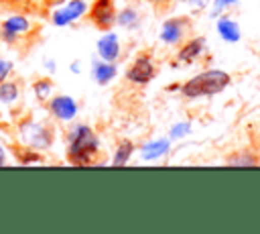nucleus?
Listing matches in <instances>:
<instances>
[{
	"mask_svg": "<svg viewBox=\"0 0 260 234\" xmlns=\"http://www.w3.org/2000/svg\"><path fill=\"white\" fill-rule=\"evenodd\" d=\"M232 83V77L228 71L223 69H205L197 75H193L191 79H187L181 85V94L185 98H205V96H215L219 92H223L228 85Z\"/></svg>",
	"mask_w": 260,
	"mask_h": 234,
	"instance_id": "1",
	"label": "nucleus"
},
{
	"mask_svg": "<svg viewBox=\"0 0 260 234\" xmlns=\"http://www.w3.org/2000/svg\"><path fill=\"white\" fill-rule=\"evenodd\" d=\"M67 142H69V151H67L69 153V161L75 163V165H89L91 159H93V155L100 149L98 136L85 124H77L69 132Z\"/></svg>",
	"mask_w": 260,
	"mask_h": 234,
	"instance_id": "2",
	"label": "nucleus"
},
{
	"mask_svg": "<svg viewBox=\"0 0 260 234\" xmlns=\"http://www.w3.org/2000/svg\"><path fill=\"white\" fill-rule=\"evenodd\" d=\"M18 136L20 142L26 144L28 149H47L51 147V130L35 120H24L18 126Z\"/></svg>",
	"mask_w": 260,
	"mask_h": 234,
	"instance_id": "3",
	"label": "nucleus"
},
{
	"mask_svg": "<svg viewBox=\"0 0 260 234\" xmlns=\"http://www.w3.org/2000/svg\"><path fill=\"white\" fill-rule=\"evenodd\" d=\"M154 73H156V69H154L152 59H150V57H146V55H142V57H138V59L130 65V69H128L126 77H128L132 83L144 85V83H148V81L154 77Z\"/></svg>",
	"mask_w": 260,
	"mask_h": 234,
	"instance_id": "4",
	"label": "nucleus"
},
{
	"mask_svg": "<svg viewBox=\"0 0 260 234\" xmlns=\"http://www.w3.org/2000/svg\"><path fill=\"white\" fill-rule=\"evenodd\" d=\"M87 12V4L83 0H71L67 2L63 8L55 10L53 14V22L57 26H65V24H71L73 20H77L79 16H83Z\"/></svg>",
	"mask_w": 260,
	"mask_h": 234,
	"instance_id": "5",
	"label": "nucleus"
},
{
	"mask_svg": "<svg viewBox=\"0 0 260 234\" xmlns=\"http://www.w3.org/2000/svg\"><path fill=\"white\" fill-rule=\"evenodd\" d=\"M91 18L95 22V26L100 28H110L116 20V10H114V2L112 0H95L93 8H91Z\"/></svg>",
	"mask_w": 260,
	"mask_h": 234,
	"instance_id": "6",
	"label": "nucleus"
},
{
	"mask_svg": "<svg viewBox=\"0 0 260 234\" xmlns=\"http://www.w3.org/2000/svg\"><path fill=\"white\" fill-rule=\"evenodd\" d=\"M49 108H51L53 116L63 120V122L77 116V104H75V100L71 96H55L49 102Z\"/></svg>",
	"mask_w": 260,
	"mask_h": 234,
	"instance_id": "7",
	"label": "nucleus"
},
{
	"mask_svg": "<svg viewBox=\"0 0 260 234\" xmlns=\"http://www.w3.org/2000/svg\"><path fill=\"white\" fill-rule=\"evenodd\" d=\"M185 24H187L185 18H169L160 26V41L167 43V45L179 43L183 39V35H185Z\"/></svg>",
	"mask_w": 260,
	"mask_h": 234,
	"instance_id": "8",
	"label": "nucleus"
},
{
	"mask_svg": "<svg viewBox=\"0 0 260 234\" xmlns=\"http://www.w3.org/2000/svg\"><path fill=\"white\" fill-rule=\"evenodd\" d=\"M95 47H98L100 59H104V61H116L120 55V43L114 33H106L104 37H100Z\"/></svg>",
	"mask_w": 260,
	"mask_h": 234,
	"instance_id": "9",
	"label": "nucleus"
},
{
	"mask_svg": "<svg viewBox=\"0 0 260 234\" xmlns=\"http://www.w3.org/2000/svg\"><path fill=\"white\" fill-rule=\"evenodd\" d=\"M215 31L217 35L225 41V43H238L242 39V31H240V24L230 18V16H219L217 22H215Z\"/></svg>",
	"mask_w": 260,
	"mask_h": 234,
	"instance_id": "10",
	"label": "nucleus"
},
{
	"mask_svg": "<svg viewBox=\"0 0 260 234\" xmlns=\"http://www.w3.org/2000/svg\"><path fill=\"white\" fill-rule=\"evenodd\" d=\"M203 51H205V39H203V37H195V39L187 41V43L179 49L177 59H179L181 63H193L199 55H203Z\"/></svg>",
	"mask_w": 260,
	"mask_h": 234,
	"instance_id": "11",
	"label": "nucleus"
},
{
	"mask_svg": "<svg viewBox=\"0 0 260 234\" xmlns=\"http://www.w3.org/2000/svg\"><path fill=\"white\" fill-rule=\"evenodd\" d=\"M171 151V138H158V140H150L146 144H142L140 149V157L142 161H154L165 157Z\"/></svg>",
	"mask_w": 260,
	"mask_h": 234,
	"instance_id": "12",
	"label": "nucleus"
},
{
	"mask_svg": "<svg viewBox=\"0 0 260 234\" xmlns=\"http://www.w3.org/2000/svg\"><path fill=\"white\" fill-rule=\"evenodd\" d=\"M28 28H30V22H28L24 16H10V18L4 20V24H2V35H4V39H6L8 43H12L18 35L26 33Z\"/></svg>",
	"mask_w": 260,
	"mask_h": 234,
	"instance_id": "13",
	"label": "nucleus"
},
{
	"mask_svg": "<svg viewBox=\"0 0 260 234\" xmlns=\"http://www.w3.org/2000/svg\"><path fill=\"white\" fill-rule=\"evenodd\" d=\"M91 77L98 83H108L110 79L116 77V65L114 61H104V59H93L91 61Z\"/></svg>",
	"mask_w": 260,
	"mask_h": 234,
	"instance_id": "14",
	"label": "nucleus"
},
{
	"mask_svg": "<svg viewBox=\"0 0 260 234\" xmlns=\"http://www.w3.org/2000/svg\"><path fill=\"white\" fill-rule=\"evenodd\" d=\"M132 151H134V144L130 142V140H124V142H120V147L116 149V153H114V165L116 167H122V165H126L128 163V159H130V155H132Z\"/></svg>",
	"mask_w": 260,
	"mask_h": 234,
	"instance_id": "15",
	"label": "nucleus"
},
{
	"mask_svg": "<svg viewBox=\"0 0 260 234\" xmlns=\"http://www.w3.org/2000/svg\"><path fill=\"white\" fill-rule=\"evenodd\" d=\"M228 165H232V167H254V165H260V161L252 153H236L228 159Z\"/></svg>",
	"mask_w": 260,
	"mask_h": 234,
	"instance_id": "16",
	"label": "nucleus"
},
{
	"mask_svg": "<svg viewBox=\"0 0 260 234\" xmlns=\"http://www.w3.org/2000/svg\"><path fill=\"white\" fill-rule=\"evenodd\" d=\"M32 92H35L37 100H41V102L49 100V96H51V92H53L51 79H37V81L32 83Z\"/></svg>",
	"mask_w": 260,
	"mask_h": 234,
	"instance_id": "17",
	"label": "nucleus"
},
{
	"mask_svg": "<svg viewBox=\"0 0 260 234\" xmlns=\"http://www.w3.org/2000/svg\"><path fill=\"white\" fill-rule=\"evenodd\" d=\"M18 98V85L10 81H0V102L10 104Z\"/></svg>",
	"mask_w": 260,
	"mask_h": 234,
	"instance_id": "18",
	"label": "nucleus"
},
{
	"mask_svg": "<svg viewBox=\"0 0 260 234\" xmlns=\"http://www.w3.org/2000/svg\"><path fill=\"white\" fill-rule=\"evenodd\" d=\"M116 20H118V24H122V26H136V24H138V12H136L134 8H124V10H120V14L116 16Z\"/></svg>",
	"mask_w": 260,
	"mask_h": 234,
	"instance_id": "19",
	"label": "nucleus"
},
{
	"mask_svg": "<svg viewBox=\"0 0 260 234\" xmlns=\"http://www.w3.org/2000/svg\"><path fill=\"white\" fill-rule=\"evenodd\" d=\"M191 132V122H187V120H181V122H177L171 130H169V138L171 140H177V138H183V136H187Z\"/></svg>",
	"mask_w": 260,
	"mask_h": 234,
	"instance_id": "20",
	"label": "nucleus"
},
{
	"mask_svg": "<svg viewBox=\"0 0 260 234\" xmlns=\"http://www.w3.org/2000/svg\"><path fill=\"white\" fill-rule=\"evenodd\" d=\"M238 2H242V0H213V4H211V16H219L223 10H228L230 6H236Z\"/></svg>",
	"mask_w": 260,
	"mask_h": 234,
	"instance_id": "21",
	"label": "nucleus"
},
{
	"mask_svg": "<svg viewBox=\"0 0 260 234\" xmlns=\"http://www.w3.org/2000/svg\"><path fill=\"white\" fill-rule=\"evenodd\" d=\"M10 71H12V63L8 59H0V81H6Z\"/></svg>",
	"mask_w": 260,
	"mask_h": 234,
	"instance_id": "22",
	"label": "nucleus"
},
{
	"mask_svg": "<svg viewBox=\"0 0 260 234\" xmlns=\"http://www.w3.org/2000/svg\"><path fill=\"white\" fill-rule=\"evenodd\" d=\"M191 8H195V10H203V8H207L209 6V0H185Z\"/></svg>",
	"mask_w": 260,
	"mask_h": 234,
	"instance_id": "23",
	"label": "nucleus"
},
{
	"mask_svg": "<svg viewBox=\"0 0 260 234\" xmlns=\"http://www.w3.org/2000/svg\"><path fill=\"white\" fill-rule=\"evenodd\" d=\"M69 69H71L73 73H79V71H81V61H73V63L69 65Z\"/></svg>",
	"mask_w": 260,
	"mask_h": 234,
	"instance_id": "24",
	"label": "nucleus"
},
{
	"mask_svg": "<svg viewBox=\"0 0 260 234\" xmlns=\"http://www.w3.org/2000/svg\"><path fill=\"white\" fill-rule=\"evenodd\" d=\"M45 67H47L49 71H55V67H57V63H55L53 59H47V61H45Z\"/></svg>",
	"mask_w": 260,
	"mask_h": 234,
	"instance_id": "25",
	"label": "nucleus"
},
{
	"mask_svg": "<svg viewBox=\"0 0 260 234\" xmlns=\"http://www.w3.org/2000/svg\"><path fill=\"white\" fill-rule=\"evenodd\" d=\"M0 165H4V149L0 147Z\"/></svg>",
	"mask_w": 260,
	"mask_h": 234,
	"instance_id": "26",
	"label": "nucleus"
},
{
	"mask_svg": "<svg viewBox=\"0 0 260 234\" xmlns=\"http://www.w3.org/2000/svg\"><path fill=\"white\" fill-rule=\"evenodd\" d=\"M152 2H167V0H152Z\"/></svg>",
	"mask_w": 260,
	"mask_h": 234,
	"instance_id": "27",
	"label": "nucleus"
}]
</instances>
